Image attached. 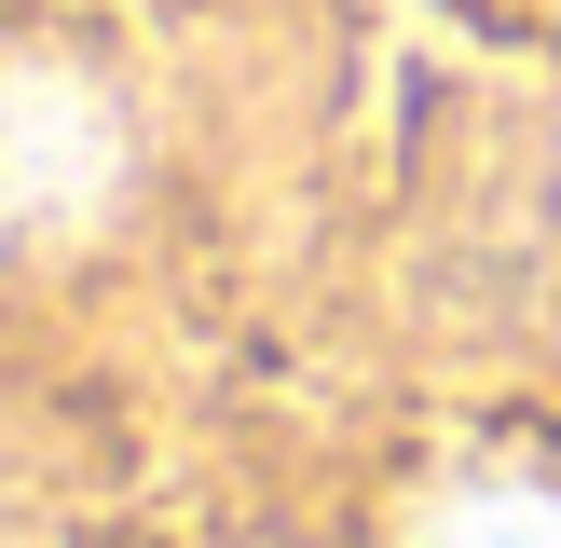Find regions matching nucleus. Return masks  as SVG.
Segmentation results:
<instances>
[{"instance_id": "f03ea898", "label": "nucleus", "mask_w": 561, "mask_h": 548, "mask_svg": "<svg viewBox=\"0 0 561 548\" xmlns=\"http://www.w3.org/2000/svg\"><path fill=\"white\" fill-rule=\"evenodd\" d=\"M411 548H561V493L548 480H480V493H453Z\"/></svg>"}, {"instance_id": "f257e3e1", "label": "nucleus", "mask_w": 561, "mask_h": 548, "mask_svg": "<svg viewBox=\"0 0 561 548\" xmlns=\"http://www.w3.org/2000/svg\"><path fill=\"white\" fill-rule=\"evenodd\" d=\"M124 192V110L55 55H0V261L69 247Z\"/></svg>"}]
</instances>
